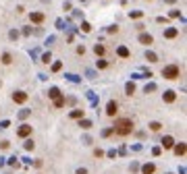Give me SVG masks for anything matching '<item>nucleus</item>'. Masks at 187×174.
Instances as JSON below:
<instances>
[{"instance_id": "f257e3e1", "label": "nucleus", "mask_w": 187, "mask_h": 174, "mask_svg": "<svg viewBox=\"0 0 187 174\" xmlns=\"http://www.w3.org/2000/svg\"><path fill=\"white\" fill-rule=\"evenodd\" d=\"M112 131H115L117 135H121V137H127V135L133 133V120H131V118H118V120H115Z\"/></svg>"}, {"instance_id": "f03ea898", "label": "nucleus", "mask_w": 187, "mask_h": 174, "mask_svg": "<svg viewBox=\"0 0 187 174\" xmlns=\"http://www.w3.org/2000/svg\"><path fill=\"white\" fill-rule=\"evenodd\" d=\"M179 73H181V70H179L177 64H168V67H164V69H162V77H164V79H177Z\"/></svg>"}, {"instance_id": "7ed1b4c3", "label": "nucleus", "mask_w": 187, "mask_h": 174, "mask_svg": "<svg viewBox=\"0 0 187 174\" xmlns=\"http://www.w3.org/2000/svg\"><path fill=\"white\" fill-rule=\"evenodd\" d=\"M27 97H29V95H27L25 91H15L12 93V102H15V104H25Z\"/></svg>"}, {"instance_id": "20e7f679", "label": "nucleus", "mask_w": 187, "mask_h": 174, "mask_svg": "<svg viewBox=\"0 0 187 174\" xmlns=\"http://www.w3.org/2000/svg\"><path fill=\"white\" fill-rule=\"evenodd\" d=\"M17 135H19V137H29V135H31V125H21L19 131H17Z\"/></svg>"}, {"instance_id": "39448f33", "label": "nucleus", "mask_w": 187, "mask_h": 174, "mask_svg": "<svg viewBox=\"0 0 187 174\" xmlns=\"http://www.w3.org/2000/svg\"><path fill=\"white\" fill-rule=\"evenodd\" d=\"M118 112V104L117 102H108V106H106V114L108 116H117Z\"/></svg>"}, {"instance_id": "423d86ee", "label": "nucleus", "mask_w": 187, "mask_h": 174, "mask_svg": "<svg viewBox=\"0 0 187 174\" xmlns=\"http://www.w3.org/2000/svg\"><path fill=\"white\" fill-rule=\"evenodd\" d=\"M173 151H175V155H179V158H183V155H185V151H187L185 143H179V145H173Z\"/></svg>"}, {"instance_id": "0eeeda50", "label": "nucleus", "mask_w": 187, "mask_h": 174, "mask_svg": "<svg viewBox=\"0 0 187 174\" xmlns=\"http://www.w3.org/2000/svg\"><path fill=\"white\" fill-rule=\"evenodd\" d=\"M160 143H162V147H164V149H173V145H175V139H173L171 135H166V137H164V139L160 141Z\"/></svg>"}, {"instance_id": "6e6552de", "label": "nucleus", "mask_w": 187, "mask_h": 174, "mask_svg": "<svg viewBox=\"0 0 187 174\" xmlns=\"http://www.w3.org/2000/svg\"><path fill=\"white\" fill-rule=\"evenodd\" d=\"M175 97H177V95H175V91H171V89L162 93V100L166 102V104H173V102H175Z\"/></svg>"}, {"instance_id": "1a4fd4ad", "label": "nucleus", "mask_w": 187, "mask_h": 174, "mask_svg": "<svg viewBox=\"0 0 187 174\" xmlns=\"http://www.w3.org/2000/svg\"><path fill=\"white\" fill-rule=\"evenodd\" d=\"M139 42L143 44V46H150V44H154V37L150 33H141L139 35Z\"/></svg>"}, {"instance_id": "9d476101", "label": "nucleus", "mask_w": 187, "mask_h": 174, "mask_svg": "<svg viewBox=\"0 0 187 174\" xmlns=\"http://www.w3.org/2000/svg\"><path fill=\"white\" fill-rule=\"evenodd\" d=\"M29 19H31V23H44V12H31Z\"/></svg>"}, {"instance_id": "9b49d317", "label": "nucleus", "mask_w": 187, "mask_h": 174, "mask_svg": "<svg viewBox=\"0 0 187 174\" xmlns=\"http://www.w3.org/2000/svg\"><path fill=\"white\" fill-rule=\"evenodd\" d=\"M154 170H156L154 164H143V166H141V172L143 174H154Z\"/></svg>"}, {"instance_id": "f8f14e48", "label": "nucleus", "mask_w": 187, "mask_h": 174, "mask_svg": "<svg viewBox=\"0 0 187 174\" xmlns=\"http://www.w3.org/2000/svg\"><path fill=\"white\" fill-rule=\"evenodd\" d=\"M48 97H50V100H56V97H60V89H58V87H52V89L48 91Z\"/></svg>"}, {"instance_id": "ddd939ff", "label": "nucleus", "mask_w": 187, "mask_h": 174, "mask_svg": "<svg viewBox=\"0 0 187 174\" xmlns=\"http://www.w3.org/2000/svg\"><path fill=\"white\" fill-rule=\"evenodd\" d=\"M177 33H179V31H177L175 27H171V29H166V31H164V37H168V39H173V37H177Z\"/></svg>"}, {"instance_id": "4468645a", "label": "nucleus", "mask_w": 187, "mask_h": 174, "mask_svg": "<svg viewBox=\"0 0 187 174\" xmlns=\"http://www.w3.org/2000/svg\"><path fill=\"white\" fill-rule=\"evenodd\" d=\"M94 52H96L98 56H102V54H104V52H106V48L102 46V44H96V46H94Z\"/></svg>"}, {"instance_id": "2eb2a0df", "label": "nucleus", "mask_w": 187, "mask_h": 174, "mask_svg": "<svg viewBox=\"0 0 187 174\" xmlns=\"http://www.w3.org/2000/svg\"><path fill=\"white\" fill-rule=\"evenodd\" d=\"M11 62H12L11 52H4V54H2V64H11Z\"/></svg>"}, {"instance_id": "dca6fc26", "label": "nucleus", "mask_w": 187, "mask_h": 174, "mask_svg": "<svg viewBox=\"0 0 187 174\" xmlns=\"http://www.w3.org/2000/svg\"><path fill=\"white\" fill-rule=\"evenodd\" d=\"M117 52H118V56H121V58H129V50H127L125 46H121Z\"/></svg>"}, {"instance_id": "f3484780", "label": "nucleus", "mask_w": 187, "mask_h": 174, "mask_svg": "<svg viewBox=\"0 0 187 174\" xmlns=\"http://www.w3.org/2000/svg\"><path fill=\"white\" fill-rule=\"evenodd\" d=\"M148 127H150V131H154V133H156V131H160V127H162V125H160V122H156V120H154V122H150V125H148Z\"/></svg>"}, {"instance_id": "a211bd4d", "label": "nucleus", "mask_w": 187, "mask_h": 174, "mask_svg": "<svg viewBox=\"0 0 187 174\" xmlns=\"http://www.w3.org/2000/svg\"><path fill=\"white\" fill-rule=\"evenodd\" d=\"M125 91H127V95H131V93L135 91V85H133V83H127V85H125Z\"/></svg>"}, {"instance_id": "6ab92c4d", "label": "nucleus", "mask_w": 187, "mask_h": 174, "mask_svg": "<svg viewBox=\"0 0 187 174\" xmlns=\"http://www.w3.org/2000/svg\"><path fill=\"white\" fill-rule=\"evenodd\" d=\"M71 118H83V110H73V112H71Z\"/></svg>"}, {"instance_id": "aec40b11", "label": "nucleus", "mask_w": 187, "mask_h": 174, "mask_svg": "<svg viewBox=\"0 0 187 174\" xmlns=\"http://www.w3.org/2000/svg\"><path fill=\"white\" fill-rule=\"evenodd\" d=\"M146 58H148L150 62H156V60H158V56H156L154 52H146Z\"/></svg>"}, {"instance_id": "412c9836", "label": "nucleus", "mask_w": 187, "mask_h": 174, "mask_svg": "<svg viewBox=\"0 0 187 174\" xmlns=\"http://www.w3.org/2000/svg\"><path fill=\"white\" fill-rule=\"evenodd\" d=\"M79 127H81V128H92V120H81Z\"/></svg>"}, {"instance_id": "4be33fe9", "label": "nucleus", "mask_w": 187, "mask_h": 174, "mask_svg": "<svg viewBox=\"0 0 187 174\" xmlns=\"http://www.w3.org/2000/svg\"><path fill=\"white\" fill-rule=\"evenodd\" d=\"M54 106H56V108H62V106H65V97H56V100H54Z\"/></svg>"}, {"instance_id": "5701e85b", "label": "nucleus", "mask_w": 187, "mask_h": 174, "mask_svg": "<svg viewBox=\"0 0 187 174\" xmlns=\"http://www.w3.org/2000/svg\"><path fill=\"white\" fill-rule=\"evenodd\" d=\"M81 29L85 31V33H90V31H92V25L90 23H81Z\"/></svg>"}, {"instance_id": "b1692460", "label": "nucleus", "mask_w": 187, "mask_h": 174, "mask_svg": "<svg viewBox=\"0 0 187 174\" xmlns=\"http://www.w3.org/2000/svg\"><path fill=\"white\" fill-rule=\"evenodd\" d=\"M34 147H35V145H34V141H31V139L25 141V149H34Z\"/></svg>"}, {"instance_id": "393cba45", "label": "nucleus", "mask_w": 187, "mask_h": 174, "mask_svg": "<svg viewBox=\"0 0 187 174\" xmlns=\"http://www.w3.org/2000/svg\"><path fill=\"white\" fill-rule=\"evenodd\" d=\"M106 67H108L106 60H98V69H106Z\"/></svg>"}, {"instance_id": "a878e982", "label": "nucleus", "mask_w": 187, "mask_h": 174, "mask_svg": "<svg viewBox=\"0 0 187 174\" xmlns=\"http://www.w3.org/2000/svg\"><path fill=\"white\" fill-rule=\"evenodd\" d=\"M62 69V62H54V64H52V70H60Z\"/></svg>"}, {"instance_id": "bb28decb", "label": "nucleus", "mask_w": 187, "mask_h": 174, "mask_svg": "<svg viewBox=\"0 0 187 174\" xmlns=\"http://www.w3.org/2000/svg\"><path fill=\"white\" fill-rule=\"evenodd\" d=\"M50 58H52V56H50V52H48V54L42 56V62H46V64H48V62H50Z\"/></svg>"}, {"instance_id": "cd10ccee", "label": "nucleus", "mask_w": 187, "mask_h": 174, "mask_svg": "<svg viewBox=\"0 0 187 174\" xmlns=\"http://www.w3.org/2000/svg\"><path fill=\"white\" fill-rule=\"evenodd\" d=\"M77 54H79V56H83V54H85V48H83V46H77Z\"/></svg>"}, {"instance_id": "c85d7f7f", "label": "nucleus", "mask_w": 187, "mask_h": 174, "mask_svg": "<svg viewBox=\"0 0 187 174\" xmlns=\"http://www.w3.org/2000/svg\"><path fill=\"white\" fill-rule=\"evenodd\" d=\"M112 133H115V131H112V128H106L104 133H102V135H104V137H110V135H112Z\"/></svg>"}, {"instance_id": "c756f323", "label": "nucleus", "mask_w": 187, "mask_h": 174, "mask_svg": "<svg viewBox=\"0 0 187 174\" xmlns=\"http://www.w3.org/2000/svg\"><path fill=\"white\" fill-rule=\"evenodd\" d=\"M141 17V12L139 11H135V12H131V19H139Z\"/></svg>"}, {"instance_id": "7c9ffc66", "label": "nucleus", "mask_w": 187, "mask_h": 174, "mask_svg": "<svg viewBox=\"0 0 187 174\" xmlns=\"http://www.w3.org/2000/svg\"><path fill=\"white\" fill-rule=\"evenodd\" d=\"M94 153H96V158H102V155H104V151H102V149H96Z\"/></svg>"}, {"instance_id": "2f4dec72", "label": "nucleus", "mask_w": 187, "mask_h": 174, "mask_svg": "<svg viewBox=\"0 0 187 174\" xmlns=\"http://www.w3.org/2000/svg\"><path fill=\"white\" fill-rule=\"evenodd\" d=\"M75 174H87V168H79V170H77Z\"/></svg>"}, {"instance_id": "473e14b6", "label": "nucleus", "mask_w": 187, "mask_h": 174, "mask_svg": "<svg viewBox=\"0 0 187 174\" xmlns=\"http://www.w3.org/2000/svg\"><path fill=\"white\" fill-rule=\"evenodd\" d=\"M166 2H175V0H166Z\"/></svg>"}, {"instance_id": "72a5a7b5", "label": "nucleus", "mask_w": 187, "mask_h": 174, "mask_svg": "<svg viewBox=\"0 0 187 174\" xmlns=\"http://www.w3.org/2000/svg\"><path fill=\"white\" fill-rule=\"evenodd\" d=\"M168 174H171V172H168Z\"/></svg>"}]
</instances>
